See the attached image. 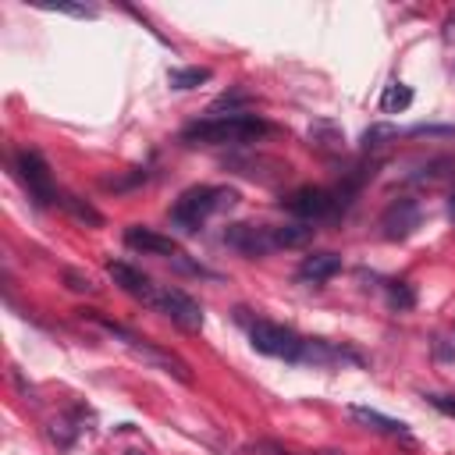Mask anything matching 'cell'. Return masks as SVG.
Returning a JSON list of instances; mask_svg holds the SVG:
<instances>
[{
  "instance_id": "cell-1",
  "label": "cell",
  "mask_w": 455,
  "mask_h": 455,
  "mask_svg": "<svg viewBox=\"0 0 455 455\" xmlns=\"http://www.w3.org/2000/svg\"><path fill=\"white\" fill-rule=\"evenodd\" d=\"M263 132H270V124L256 114H210L196 124H188L181 132V142H203V146H228V142H252Z\"/></svg>"
},
{
  "instance_id": "cell-2",
  "label": "cell",
  "mask_w": 455,
  "mask_h": 455,
  "mask_svg": "<svg viewBox=\"0 0 455 455\" xmlns=\"http://www.w3.org/2000/svg\"><path fill=\"white\" fill-rule=\"evenodd\" d=\"M238 203V192L235 188H217V185H192L185 188L174 206H171V224L181 228V231H199L206 217L220 213V210H231Z\"/></svg>"
},
{
  "instance_id": "cell-3",
  "label": "cell",
  "mask_w": 455,
  "mask_h": 455,
  "mask_svg": "<svg viewBox=\"0 0 455 455\" xmlns=\"http://www.w3.org/2000/svg\"><path fill=\"white\" fill-rule=\"evenodd\" d=\"M249 341H252V348L263 352V355H277V359L299 363V352H302V341H306V338H299V334H295L291 327H284V323L256 320V323L249 327Z\"/></svg>"
},
{
  "instance_id": "cell-4",
  "label": "cell",
  "mask_w": 455,
  "mask_h": 455,
  "mask_svg": "<svg viewBox=\"0 0 455 455\" xmlns=\"http://www.w3.org/2000/svg\"><path fill=\"white\" fill-rule=\"evenodd\" d=\"M14 171H18V178H21V185L28 188V196L39 203V206H46V203H57V188H53V181H50V167H46V160H43V153H36V149H21L18 156H14Z\"/></svg>"
},
{
  "instance_id": "cell-5",
  "label": "cell",
  "mask_w": 455,
  "mask_h": 455,
  "mask_svg": "<svg viewBox=\"0 0 455 455\" xmlns=\"http://www.w3.org/2000/svg\"><path fill=\"white\" fill-rule=\"evenodd\" d=\"M419 220H423V206L412 196H398L380 213V235L387 242H402V238H409L419 228Z\"/></svg>"
},
{
  "instance_id": "cell-6",
  "label": "cell",
  "mask_w": 455,
  "mask_h": 455,
  "mask_svg": "<svg viewBox=\"0 0 455 455\" xmlns=\"http://www.w3.org/2000/svg\"><path fill=\"white\" fill-rule=\"evenodd\" d=\"M224 245L235 249V252H242V256H249V259L267 256V252L277 249L274 245V228H267V224H228Z\"/></svg>"
},
{
  "instance_id": "cell-7",
  "label": "cell",
  "mask_w": 455,
  "mask_h": 455,
  "mask_svg": "<svg viewBox=\"0 0 455 455\" xmlns=\"http://www.w3.org/2000/svg\"><path fill=\"white\" fill-rule=\"evenodd\" d=\"M156 309L160 313H167L181 331H203V306L188 295V291H181V288H160V295H156Z\"/></svg>"
},
{
  "instance_id": "cell-8",
  "label": "cell",
  "mask_w": 455,
  "mask_h": 455,
  "mask_svg": "<svg viewBox=\"0 0 455 455\" xmlns=\"http://www.w3.org/2000/svg\"><path fill=\"white\" fill-rule=\"evenodd\" d=\"M284 210H288V213H295V217H302L306 224H309V220H323V217L338 213V206H334V192H327V188H313V185H306V188L291 192V196L284 199Z\"/></svg>"
},
{
  "instance_id": "cell-9",
  "label": "cell",
  "mask_w": 455,
  "mask_h": 455,
  "mask_svg": "<svg viewBox=\"0 0 455 455\" xmlns=\"http://www.w3.org/2000/svg\"><path fill=\"white\" fill-rule=\"evenodd\" d=\"M128 348H132L142 363L160 366L164 373H171V377L181 380V384H192V370H188V363H185L181 355H174V352H167V348H160V345H149V341H142V338H135Z\"/></svg>"
},
{
  "instance_id": "cell-10",
  "label": "cell",
  "mask_w": 455,
  "mask_h": 455,
  "mask_svg": "<svg viewBox=\"0 0 455 455\" xmlns=\"http://www.w3.org/2000/svg\"><path fill=\"white\" fill-rule=\"evenodd\" d=\"M107 274H110V281L121 288V291H128L132 299H142L146 306H156V288H153V281L142 274V270H135V267H128V263H107Z\"/></svg>"
},
{
  "instance_id": "cell-11",
  "label": "cell",
  "mask_w": 455,
  "mask_h": 455,
  "mask_svg": "<svg viewBox=\"0 0 455 455\" xmlns=\"http://www.w3.org/2000/svg\"><path fill=\"white\" fill-rule=\"evenodd\" d=\"M124 245H128V249H139V252H149V256H167V259L178 256L174 238H167V235H160V231H153V228H142V224H132V228L124 231Z\"/></svg>"
},
{
  "instance_id": "cell-12",
  "label": "cell",
  "mask_w": 455,
  "mask_h": 455,
  "mask_svg": "<svg viewBox=\"0 0 455 455\" xmlns=\"http://www.w3.org/2000/svg\"><path fill=\"white\" fill-rule=\"evenodd\" d=\"M341 270V256L338 252H309L302 263H299V281H306V284H323V281H331L334 274Z\"/></svg>"
},
{
  "instance_id": "cell-13",
  "label": "cell",
  "mask_w": 455,
  "mask_h": 455,
  "mask_svg": "<svg viewBox=\"0 0 455 455\" xmlns=\"http://www.w3.org/2000/svg\"><path fill=\"white\" fill-rule=\"evenodd\" d=\"M348 416H352L355 423L377 430V434H391V437L405 434V423H402V419H391V416H384V412H377V409H370V405H352Z\"/></svg>"
},
{
  "instance_id": "cell-14",
  "label": "cell",
  "mask_w": 455,
  "mask_h": 455,
  "mask_svg": "<svg viewBox=\"0 0 455 455\" xmlns=\"http://www.w3.org/2000/svg\"><path fill=\"white\" fill-rule=\"evenodd\" d=\"M309 146H316L323 153H341L345 135H341V128L334 121H313L309 124Z\"/></svg>"
},
{
  "instance_id": "cell-15",
  "label": "cell",
  "mask_w": 455,
  "mask_h": 455,
  "mask_svg": "<svg viewBox=\"0 0 455 455\" xmlns=\"http://www.w3.org/2000/svg\"><path fill=\"white\" fill-rule=\"evenodd\" d=\"M57 203H60L75 220H82V224H89V228H100V224H103V213H100L92 203H85V199H78V196H71V192H60Z\"/></svg>"
},
{
  "instance_id": "cell-16",
  "label": "cell",
  "mask_w": 455,
  "mask_h": 455,
  "mask_svg": "<svg viewBox=\"0 0 455 455\" xmlns=\"http://www.w3.org/2000/svg\"><path fill=\"white\" fill-rule=\"evenodd\" d=\"M309 238H313V224H306V220L277 224V228H274V245H277V249H295V245H306Z\"/></svg>"
},
{
  "instance_id": "cell-17",
  "label": "cell",
  "mask_w": 455,
  "mask_h": 455,
  "mask_svg": "<svg viewBox=\"0 0 455 455\" xmlns=\"http://www.w3.org/2000/svg\"><path fill=\"white\" fill-rule=\"evenodd\" d=\"M412 107V89L405 82H387L380 92V110L384 114H402Z\"/></svg>"
},
{
  "instance_id": "cell-18",
  "label": "cell",
  "mask_w": 455,
  "mask_h": 455,
  "mask_svg": "<svg viewBox=\"0 0 455 455\" xmlns=\"http://www.w3.org/2000/svg\"><path fill=\"white\" fill-rule=\"evenodd\" d=\"M210 78V68H171L167 71V82L171 89H196L199 82Z\"/></svg>"
},
{
  "instance_id": "cell-19",
  "label": "cell",
  "mask_w": 455,
  "mask_h": 455,
  "mask_svg": "<svg viewBox=\"0 0 455 455\" xmlns=\"http://www.w3.org/2000/svg\"><path fill=\"white\" fill-rule=\"evenodd\" d=\"M387 306L391 309H412L416 306V288L409 281H391L387 284Z\"/></svg>"
},
{
  "instance_id": "cell-20",
  "label": "cell",
  "mask_w": 455,
  "mask_h": 455,
  "mask_svg": "<svg viewBox=\"0 0 455 455\" xmlns=\"http://www.w3.org/2000/svg\"><path fill=\"white\" fill-rule=\"evenodd\" d=\"M391 139H398V128H391V124H370L366 132H363V149L370 153V149H380V146H387Z\"/></svg>"
},
{
  "instance_id": "cell-21",
  "label": "cell",
  "mask_w": 455,
  "mask_h": 455,
  "mask_svg": "<svg viewBox=\"0 0 455 455\" xmlns=\"http://www.w3.org/2000/svg\"><path fill=\"white\" fill-rule=\"evenodd\" d=\"M75 430H78V427H71L68 419H53V423H50V437H53L60 448H71V441H75Z\"/></svg>"
},
{
  "instance_id": "cell-22",
  "label": "cell",
  "mask_w": 455,
  "mask_h": 455,
  "mask_svg": "<svg viewBox=\"0 0 455 455\" xmlns=\"http://www.w3.org/2000/svg\"><path fill=\"white\" fill-rule=\"evenodd\" d=\"M43 11H60L71 18H96V7H85V4H43Z\"/></svg>"
},
{
  "instance_id": "cell-23",
  "label": "cell",
  "mask_w": 455,
  "mask_h": 455,
  "mask_svg": "<svg viewBox=\"0 0 455 455\" xmlns=\"http://www.w3.org/2000/svg\"><path fill=\"white\" fill-rule=\"evenodd\" d=\"M64 281H68L71 291H96V284L85 274H78V270H64Z\"/></svg>"
},
{
  "instance_id": "cell-24",
  "label": "cell",
  "mask_w": 455,
  "mask_h": 455,
  "mask_svg": "<svg viewBox=\"0 0 455 455\" xmlns=\"http://www.w3.org/2000/svg\"><path fill=\"white\" fill-rule=\"evenodd\" d=\"M427 402H430L437 412H444V416H455V398H451V395H427Z\"/></svg>"
},
{
  "instance_id": "cell-25",
  "label": "cell",
  "mask_w": 455,
  "mask_h": 455,
  "mask_svg": "<svg viewBox=\"0 0 455 455\" xmlns=\"http://www.w3.org/2000/svg\"><path fill=\"white\" fill-rule=\"evenodd\" d=\"M245 455H288V451L277 448V444H270V441H259V444H252Z\"/></svg>"
},
{
  "instance_id": "cell-26",
  "label": "cell",
  "mask_w": 455,
  "mask_h": 455,
  "mask_svg": "<svg viewBox=\"0 0 455 455\" xmlns=\"http://www.w3.org/2000/svg\"><path fill=\"white\" fill-rule=\"evenodd\" d=\"M412 135H455V128H437V124H419V128H412Z\"/></svg>"
},
{
  "instance_id": "cell-27",
  "label": "cell",
  "mask_w": 455,
  "mask_h": 455,
  "mask_svg": "<svg viewBox=\"0 0 455 455\" xmlns=\"http://www.w3.org/2000/svg\"><path fill=\"white\" fill-rule=\"evenodd\" d=\"M444 39H455V14L444 18Z\"/></svg>"
},
{
  "instance_id": "cell-28",
  "label": "cell",
  "mask_w": 455,
  "mask_h": 455,
  "mask_svg": "<svg viewBox=\"0 0 455 455\" xmlns=\"http://www.w3.org/2000/svg\"><path fill=\"white\" fill-rule=\"evenodd\" d=\"M448 217L455 220V188H451V196H448Z\"/></svg>"
},
{
  "instance_id": "cell-29",
  "label": "cell",
  "mask_w": 455,
  "mask_h": 455,
  "mask_svg": "<svg viewBox=\"0 0 455 455\" xmlns=\"http://www.w3.org/2000/svg\"><path fill=\"white\" fill-rule=\"evenodd\" d=\"M451 338H455V327H451Z\"/></svg>"
}]
</instances>
